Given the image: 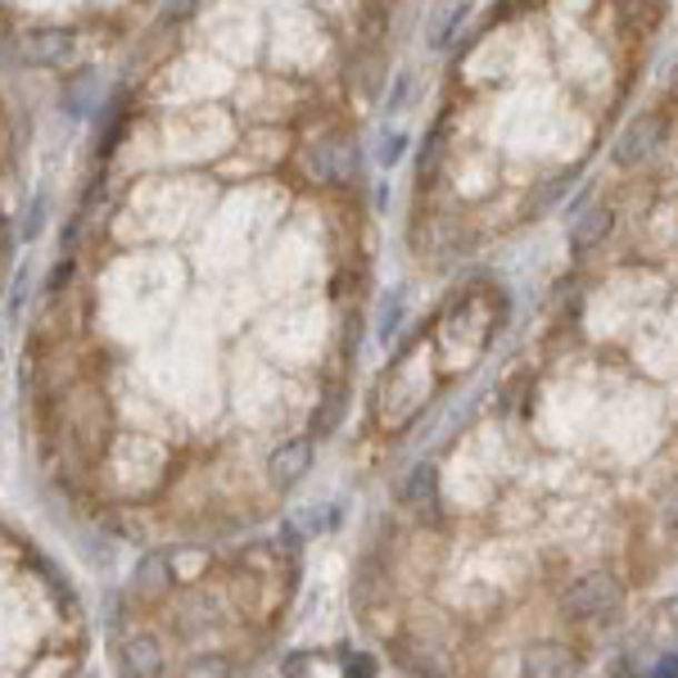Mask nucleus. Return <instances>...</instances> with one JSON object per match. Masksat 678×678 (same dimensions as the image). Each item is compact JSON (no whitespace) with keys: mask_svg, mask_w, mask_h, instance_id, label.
I'll use <instances>...</instances> for the list:
<instances>
[{"mask_svg":"<svg viewBox=\"0 0 678 678\" xmlns=\"http://www.w3.org/2000/svg\"><path fill=\"white\" fill-rule=\"evenodd\" d=\"M557 610H561L570 625L606 629L610 620H620V610H625V584L610 575V570H584V575H575L561 588Z\"/></svg>","mask_w":678,"mask_h":678,"instance_id":"obj_1","label":"nucleus"},{"mask_svg":"<svg viewBox=\"0 0 678 678\" xmlns=\"http://www.w3.org/2000/svg\"><path fill=\"white\" fill-rule=\"evenodd\" d=\"M470 0H439V6L430 10V23H426V46L435 50V54H443V50H452L457 41H461V32H466V23H470Z\"/></svg>","mask_w":678,"mask_h":678,"instance_id":"obj_2","label":"nucleus"},{"mask_svg":"<svg viewBox=\"0 0 678 678\" xmlns=\"http://www.w3.org/2000/svg\"><path fill=\"white\" fill-rule=\"evenodd\" d=\"M308 470H312V439H286L267 457V480L277 489H295Z\"/></svg>","mask_w":678,"mask_h":678,"instance_id":"obj_3","label":"nucleus"},{"mask_svg":"<svg viewBox=\"0 0 678 678\" xmlns=\"http://www.w3.org/2000/svg\"><path fill=\"white\" fill-rule=\"evenodd\" d=\"M402 502L412 507L421 520H439V470L435 461H417L412 470H407V480H402Z\"/></svg>","mask_w":678,"mask_h":678,"instance_id":"obj_4","label":"nucleus"},{"mask_svg":"<svg viewBox=\"0 0 678 678\" xmlns=\"http://www.w3.org/2000/svg\"><path fill=\"white\" fill-rule=\"evenodd\" d=\"M68 46H73V32H63V28H32V32L23 37L19 54H23L28 63L46 68V63H59V59L68 54Z\"/></svg>","mask_w":678,"mask_h":678,"instance_id":"obj_5","label":"nucleus"},{"mask_svg":"<svg viewBox=\"0 0 678 678\" xmlns=\"http://www.w3.org/2000/svg\"><path fill=\"white\" fill-rule=\"evenodd\" d=\"M172 588V566L163 552H150L141 566L131 570V597H141V601H159L163 592Z\"/></svg>","mask_w":678,"mask_h":678,"instance_id":"obj_6","label":"nucleus"},{"mask_svg":"<svg viewBox=\"0 0 678 678\" xmlns=\"http://www.w3.org/2000/svg\"><path fill=\"white\" fill-rule=\"evenodd\" d=\"M656 141H660V122H656V118H642V122L625 127V136L616 141V163H620V168L642 163V159L656 150Z\"/></svg>","mask_w":678,"mask_h":678,"instance_id":"obj_7","label":"nucleus"},{"mask_svg":"<svg viewBox=\"0 0 678 678\" xmlns=\"http://www.w3.org/2000/svg\"><path fill=\"white\" fill-rule=\"evenodd\" d=\"M610 222H616V209H610V203H592L588 213H579V222L570 227V253H588L597 240H606Z\"/></svg>","mask_w":678,"mask_h":678,"instance_id":"obj_8","label":"nucleus"},{"mask_svg":"<svg viewBox=\"0 0 678 678\" xmlns=\"http://www.w3.org/2000/svg\"><path fill=\"white\" fill-rule=\"evenodd\" d=\"M407 150H412V136H407V127H398V122H385V127L376 131V141H371L376 168H398Z\"/></svg>","mask_w":678,"mask_h":678,"instance_id":"obj_9","label":"nucleus"},{"mask_svg":"<svg viewBox=\"0 0 678 678\" xmlns=\"http://www.w3.org/2000/svg\"><path fill=\"white\" fill-rule=\"evenodd\" d=\"M402 321H407V290H402V286H393V290L380 299V312H376V339H380L385 349H389L393 339H398Z\"/></svg>","mask_w":678,"mask_h":678,"instance_id":"obj_10","label":"nucleus"},{"mask_svg":"<svg viewBox=\"0 0 678 678\" xmlns=\"http://www.w3.org/2000/svg\"><path fill=\"white\" fill-rule=\"evenodd\" d=\"M417 68L412 63H407V68H398V73H393V82H389V96H385V122H398L407 109H412L417 104Z\"/></svg>","mask_w":678,"mask_h":678,"instance_id":"obj_11","label":"nucleus"},{"mask_svg":"<svg viewBox=\"0 0 678 678\" xmlns=\"http://www.w3.org/2000/svg\"><path fill=\"white\" fill-rule=\"evenodd\" d=\"M525 669L529 674H570L575 669V651L566 642H534Z\"/></svg>","mask_w":678,"mask_h":678,"instance_id":"obj_12","label":"nucleus"},{"mask_svg":"<svg viewBox=\"0 0 678 678\" xmlns=\"http://www.w3.org/2000/svg\"><path fill=\"white\" fill-rule=\"evenodd\" d=\"M122 660H127V669H136V674H154L163 656H159V642H154L150 634H136V638L122 642Z\"/></svg>","mask_w":678,"mask_h":678,"instance_id":"obj_13","label":"nucleus"},{"mask_svg":"<svg viewBox=\"0 0 678 678\" xmlns=\"http://www.w3.org/2000/svg\"><path fill=\"white\" fill-rule=\"evenodd\" d=\"M335 150H339L335 141H321V146H312V150H308V177H317V181H330V177H335V159H339Z\"/></svg>","mask_w":678,"mask_h":678,"instance_id":"obj_14","label":"nucleus"},{"mask_svg":"<svg viewBox=\"0 0 678 678\" xmlns=\"http://www.w3.org/2000/svg\"><path fill=\"white\" fill-rule=\"evenodd\" d=\"M41 227H46V195H37V199H32V213L23 218V240H37V236H41Z\"/></svg>","mask_w":678,"mask_h":678,"instance_id":"obj_15","label":"nucleus"},{"mask_svg":"<svg viewBox=\"0 0 678 678\" xmlns=\"http://www.w3.org/2000/svg\"><path fill=\"white\" fill-rule=\"evenodd\" d=\"M335 421H339V393H330V398L321 402V421H312L317 439H321V435H330V430H335Z\"/></svg>","mask_w":678,"mask_h":678,"instance_id":"obj_16","label":"nucleus"},{"mask_svg":"<svg viewBox=\"0 0 678 678\" xmlns=\"http://www.w3.org/2000/svg\"><path fill=\"white\" fill-rule=\"evenodd\" d=\"M68 281H73V258H59L54 271H50V281H46V295H59Z\"/></svg>","mask_w":678,"mask_h":678,"instance_id":"obj_17","label":"nucleus"},{"mask_svg":"<svg viewBox=\"0 0 678 678\" xmlns=\"http://www.w3.org/2000/svg\"><path fill=\"white\" fill-rule=\"evenodd\" d=\"M642 674H651V678H669V674H678V656L665 651V656H656V665H642Z\"/></svg>","mask_w":678,"mask_h":678,"instance_id":"obj_18","label":"nucleus"},{"mask_svg":"<svg viewBox=\"0 0 678 678\" xmlns=\"http://www.w3.org/2000/svg\"><path fill=\"white\" fill-rule=\"evenodd\" d=\"M345 674H376L367 651H345Z\"/></svg>","mask_w":678,"mask_h":678,"instance_id":"obj_19","label":"nucleus"},{"mask_svg":"<svg viewBox=\"0 0 678 678\" xmlns=\"http://www.w3.org/2000/svg\"><path fill=\"white\" fill-rule=\"evenodd\" d=\"M660 529H665L669 538H678V493H674V498L660 507Z\"/></svg>","mask_w":678,"mask_h":678,"instance_id":"obj_20","label":"nucleus"},{"mask_svg":"<svg viewBox=\"0 0 678 678\" xmlns=\"http://www.w3.org/2000/svg\"><path fill=\"white\" fill-rule=\"evenodd\" d=\"M87 91H91V78L82 73V78L73 82V96H68V113H82V96H87Z\"/></svg>","mask_w":678,"mask_h":678,"instance_id":"obj_21","label":"nucleus"},{"mask_svg":"<svg viewBox=\"0 0 678 678\" xmlns=\"http://www.w3.org/2000/svg\"><path fill=\"white\" fill-rule=\"evenodd\" d=\"M507 6H538V0H507Z\"/></svg>","mask_w":678,"mask_h":678,"instance_id":"obj_22","label":"nucleus"}]
</instances>
